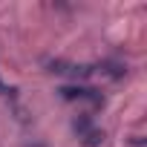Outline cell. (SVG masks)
I'll return each instance as SVG.
<instances>
[{
    "instance_id": "obj_1",
    "label": "cell",
    "mask_w": 147,
    "mask_h": 147,
    "mask_svg": "<svg viewBox=\"0 0 147 147\" xmlns=\"http://www.w3.org/2000/svg\"><path fill=\"white\" fill-rule=\"evenodd\" d=\"M46 66H49V72L72 75V78H90L92 75V66H78V63H66V61H49Z\"/></svg>"
},
{
    "instance_id": "obj_4",
    "label": "cell",
    "mask_w": 147,
    "mask_h": 147,
    "mask_svg": "<svg viewBox=\"0 0 147 147\" xmlns=\"http://www.w3.org/2000/svg\"><path fill=\"white\" fill-rule=\"evenodd\" d=\"M0 95H12V90H9V87H6L3 81H0Z\"/></svg>"
},
{
    "instance_id": "obj_2",
    "label": "cell",
    "mask_w": 147,
    "mask_h": 147,
    "mask_svg": "<svg viewBox=\"0 0 147 147\" xmlns=\"http://www.w3.org/2000/svg\"><path fill=\"white\" fill-rule=\"evenodd\" d=\"M61 95H63L66 101H90V104H101V95H98L95 90H90V87H63Z\"/></svg>"
},
{
    "instance_id": "obj_3",
    "label": "cell",
    "mask_w": 147,
    "mask_h": 147,
    "mask_svg": "<svg viewBox=\"0 0 147 147\" xmlns=\"http://www.w3.org/2000/svg\"><path fill=\"white\" fill-rule=\"evenodd\" d=\"M75 130H78V133L84 136V141H87L90 147H92V144H98V141L104 138V136H101V133H98V130H95V127H92L90 121H75Z\"/></svg>"
}]
</instances>
